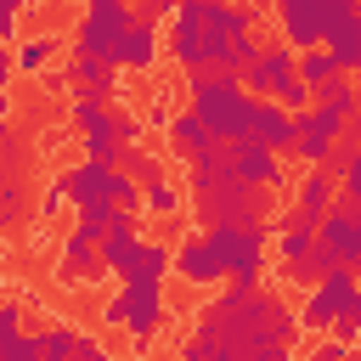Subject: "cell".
Wrapping results in <instances>:
<instances>
[{
    "label": "cell",
    "instance_id": "obj_1",
    "mask_svg": "<svg viewBox=\"0 0 361 361\" xmlns=\"http://www.w3.org/2000/svg\"><path fill=\"white\" fill-rule=\"evenodd\" d=\"M299 310L265 288H226L197 310V333L180 344V361H293Z\"/></svg>",
    "mask_w": 361,
    "mask_h": 361
},
{
    "label": "cell",
    "instance_id": "obj_2",
    "mask_svg": "<svg viewBox=\"0 0 361 361\" xmlns=\"http://www.w3.org/2000/svg\"><path fill=\"white\" fill-rule=\"evenodd\" d=\"M186 102H192V113L209 124V135H214V141L237 147V141H248V135H254V107H259V102L248 96L243 73H220V68L192 73V79H186Z\"/></svg>",
    "mask_w": 361,
    "mask_h": 361
},
{
    "label": "cell",
    "instance_id": "obj_3",
    "mask_svg": "<svg viewBox=\"0 0 361 361\" xmlns=\"http://www.w3.org/2000/svg\"><path fill=\"white\" fill-rule=\"evenodd\" d=\"M271 203H276L271 186H254L243 175H231L214 192H197V220H203V231H214V226H265Z\"/></svg>",
    "mask_w": 361,
    "mask_h": 361
},
{
    "label": "cell",
    "instance_id": "obj_4",
    "mask_svg": "<svg viewBox=\"0 0 361 361\" xmlns=\"http://www.w3.org/2000/svg\"><path fill=\"white\" fill-rule=\"evenodd\" d=\"M164 316H169V305H164V282H118V293L102 305V322L124 327L130 344H135V355L152 344V333L164 327Z\"/></svg>",
    "mask_w": 361,
    "mask_h": 361
},
{
    "label": "cell",
    "instance_id": "obj_5",
    "mask_svg": "<svg viewBox=\"0 0 361 361\" xmlns=\"http://www.w3.org/2000/svg\"><path fill=\"white\" fill-rule=\"evenodd\" d=\"M135 23H141V6H130V0H102V6H90V11H79V23H73V51H90V56L118 62V51H124V39H130Z\"/></svg>",
    "mask_w": 361,
    "mask_h": 361
},
{
    "label": "cell",
    "instance_id": "obj_6",
    "mask_svg": "<svg viewBox=\"0 0 361 361\" xmlns=\"http://www.w3.org/2000/svg\"><path fill=\"white\" fill-rule=\"evenodd\" d=\"M203 237L220 248V259H226L237 288H259V271H265V254H271V231L265 226H214Z\"/></svg>",
    "mask_w": 361,
    "mask_h": 361
},
{
    "label": "cell",
    "instance_id": "obj_7",
    "mask_svg": "<svg viewBox=\"0 0 361 361\" xmlns=\"http://www.w3.org/2000/svg\"><path fill=\"white\" fill-rule=\"evenodd\" d=\"M164 56H175L186 79L209 68V28H203V6H197V0H180V11L169 17V28H164Z\"/></svg>",
    "mask_w": 361,
    "mask_h": 361
},
{
    "label": "cell",
    "instance_id": "obj_8",
    "mask_svg": "<svg viewBox=\"0 0 361 361\" xmlns=\"http://www.w3.org/2000/svg\"><path fill=\"white\" fill-rule=\"evenodd\" d=\"M355 288H361L355 271H327V276L299 299V327H310V333H333V322H338V310L350 305Z\"/></svg>",
    "mask_w": 361,
    "mask_h": 361
},
{
    "label": "cell",
    "instance_id": "obj_9",
    "mask_svg": "<svg viewBox=\"0 0 361 361\" xmlns=\"http://www.w3.org/2000/svg\"><path fill=\"white\" fill-rule=\"evenodd\" d=\"M56 288H68V293H79V288H96L107 271H102V243H90L85 231H68V243H62V254H56Z\"/></svg>",
    "mask_w": 361,
    "mask_h": 361
},
{
    "label": "cell",
    "instance_id": "obj_10",
    "mask_svg": "<svg viewBox=\"0 0 361 361\" xmlns=\"http://www.w3.org/2000/svg\"><path fill=\"white\" fill-rule=\"evenodd\" d=\"M288 79H299V51H293V45H265V51L254 56V68L243 73V85H248L254 102H271Z\"/></svg>",
    "mask_w": 361,
    "mask_h": 361
},
{
    "label": "cell",
    "instance_id": "obj_11",
    "mask_svg": "<svg viewBox=\"0 0 361 361\" xmlns=\"http://www.w3.org/2000/svg\"><path fill=\"white\" fill-rule=\"evenodd\" d=\"M316 237H322V243H327L350 271H361V209H355V203H344V197H338V203L322 214Z\"/></svg>",
    "mask_w": 361,
    "mask_h": 361
},
{
    "label": "cell",
    "instance_id": "obj_12",
    "mask_svg": "<svg viewBox=\"0 0 361 361\" xmlns=\"http://www.w3.org/2000/svg\"><path fill=\"white\" fill-rule=\"evenodd\" d=\"M68 90H73V96H90V102H113V96H118V62L90 56V51H73V62H68Z\"/></svg>",
    "mask_w": 361,
    "mask_h": 361
},
{
    "label": "cell",
    "instance_id": "obj_13",
    "mask_svg": "<svg viewBox=\"0 0 361 361\" xmlns=\"http://www.w3.org/2000/svg\"><path fill=\"white\" fill-rule=\"evenodd\" d=\"M175 271H180V282L186 288H220L231 271H226V259H220V248L209 243V237H192V243H180L175 248Z\"/></svg>",
    "mask_w": 361,
    "mask_h": 361
},
{
    "label": "cell",
    "instance_id": "obj_14",
    "mask_svg": "<svg viewBox=\"0 0 361 361\" xmlns=\"http://www.w3.org/2000/svg\"><path fill=\"white\" fill-rule=\"evenodd\" d=\"M141 243H147V237H141V214H130V209H124V214L113 220V231L102 237V271L124 282V276H130V265H135V254H141Z\"/></svg>",
    "mask_w": 361,
    "mask_h": 361
},
{
    "label": "cell",
    "instance_id": "obj_15",
    "mask_svg": "<svg viewBox=\"0 0 361 361\" xmlns=\"http://www.w3.org/2000/svg\"><path fill=\"white\" fill-rule=\"evenodd\" d=\"M248 141H259V147H271L276 158H288L293 147H299V118L288 113V107H276V102H259L254 107V135Z\"/></svg>",
    "mask_w": 361,
    "mask_h": 361
},
{
    "label": "cell",
    "instance_id": "obj_16",
    "mask_svg": "<svg viewBox=\"0 0 361 361\" xmlns=\"http://www.w3.org/2000/svg\"><path fill=\"white\" fill-rule=\"evenodd\" d=\"M231 164H237V175H243V180H254V186H271V192H282V186H288L282 158H276L271 147H259V141H237V147H231Z\"/></svg>",
    "mask_w": 361,
    "mask_h": 361
},
{
    "label": "cell",
    "instance_id": "obj_17",
    "mask_svg": "<svg viewBox=\"0 0 361 361\" xmlns=\"http://www.w3.org/2000/svg\"><path fill=\"white\" fill-rule=\"evenodd\" d=\"M254 17H259V6H243V0H214V6H203L209 39H248V34H254Z\"/></svg>",
    "mask_w": 361,
    "mask_h": 361
},
{
    "label": "cell",
    "instance_id": "obj_18",
    "mask_svg": "<svg viewBox=\"0 0 361 361\" xmlns=\"http://www.w3.org/2000/svg\"><path fill=\"white\" fill-rule=\"evenodd\" d=\"M158 56H164V34H158V23H135L130 39H124V51H118V68H130V73H152Z\"/></svg>",
    "mask_w": 361,
    "mask_h": 361
},
{
    "label": "cell",
    "instance_id": "obj_19",
    "mask_svg": "<svg viewBox=\"0 0 361 361\" xmlns=\"http://www.w3.org/2000/svg\"><path fill=\"white\" fill-rule=\"evenodd\" d=\"M231 175H237V164H231V147H226V141H214L209 152H197V158L186 164L192 192H214V186H226Z\"/></svg>",
    "mask_w": 361,
    "mask_h": 361
},
{
    "label": "cell",
    "instance_id": "obj_20",
    "mask_svg": "<svg viewBox=\"0 0 361 361\" xmlns=\"http://www.w3.org/2000/svg\"><path fill=\"white\" fill-rule=\"evenodd\" d=\"M333 203H338V180H333L327 169H305V175H299V197H293V209L310 214V220L322 226V214H327Z\"/></svg>",
    "mask_w": 361,
    "mask_h": 361
},
{
    "label": "cell",
    "instance_id": "obj_21",
    "mask_svg": "<svg viewBox=\"0 0 361 361\" xmlns=\"http://www.w3.org/2000/svg\"><path fill=\"white\" fill-rule=\"evenodd\" d=\"M68 124H73V135H79V141H85V135H118V107L90 102V96H73Z\"/></svg>",
    "mask_w": 361,
    "mask_h": 361
},
{
    "label": "cell",
    "instance_id": "obj_22",
    "mask_svg": "<svg viewBox=\"0 0 361 361\" xmlns=\"http://www.w3.org/2000/svg\"><path fill=\"white\" fill-rule=\"evenodd\" d=\"M214 147V135H209V124L186 107V113H175V124H169V152L180 158V164H192L197 152H209Z\"/></svg>",
    "mask_w": 361,
    "mask_h": 361
},
{
    "label": "cell",
    "instance_id": "obj_23",
    "mask_svg": "<svg viewBox=\"0 0 361 361\" xmlns=\"http://www.w3.org/2000/svg\"><path fill=\"white\" fill-rule=\"evenodd\" d=\"M169 271H175V248L169 243H141V254H135L124 282H164Z\"/></svg>",
    "mask_w": 361,
    "mask_h": 361
},
{
    "label": "cell",
    "instance_id": "obj_24",
    "mask_svg": "<svg viewBox=\"0 0 361 361\" xmlns=\"http://www.w3.org/2000/svg\"><path fill=\"white\" fill-rule=\"evenodd\" d=\"M355 102H361V79H350V73H338V79H327L316 90V107H327L338 118H355Z\"/></svg>",
    "mask_w": 361,
    "mask_h": 361
},
{
    "label": "cell",
    "instance_id": "obj_25",
    "mask_svg": "<svg viewBox=\"0 0 361 361\" xmlns=\"http://www.w3.org/2000/svg\"><path fill=\"white\" fill-rule=\"evenodd\" d=\"M56 34H34V39H23L17 51H11V62H17V73H45L51 68V56H56Z\"/></svg>",
    "mask_w": 361,
    "mask_h": 361
},
{
    "label": "cell",
    "instance_id": "obj_26",
    "mask_svg": "<svg viewBox=\"0 0 361 361\" xmlns=\"http://www.w3.org/2000/svg\"><path fill=\"white\" fill-rule=\"evenodd\" d=\"M344 68H338V56L327 51V45H316V51H299V79L310 85V90H322L327 79H338Z\"/></svg>",
    "mask_w": 361,
    "mask_h": 361
},
{
    "label": "cell",
    "instance_id": "obj_27",
    "mask_svg": "<svg viewBox=\"0 0 361 361\" xmlns=\"http://www.w3.org/2000/svg\"><path fill=\"white\" fill-rule=\"evenodd\" d=\"M361 17V0H316V34H322V45L344 28V23H355Z\"/></svg>",
    "mask_w": 361,
    "mask_h": 361
},
{
    "label": "cell",
    "instance_id": "obj_28",
    "mask_svg": "<svg viewBox=\"0 0 361 361\" xmlns=\"http://www.w3.org/2000/svg\"><path fill=\"white\" fill-rule=\"evenodd\" d=\"M327 51L338 56V68H344L350 79H361V17H355V23H344V28L327 39Z\"/></svg>",
    "mask_w": 361,
    "mask_h": 361
},
{
    "label": "cell",
    "instance_id": "obj_29",
    "mask_svg": "<svg viewBox=\"0 0 361 361\" xmlns=\"http://www.w3.org/2000/svg\"><path fill=\"white\" fill-rule=\"evenodd\" d=\"M124 175H130L141 192H147V186H158V180H169V175H164V158H158V152H147V147H130V158H124Z\"/></svg>",
    "mask_w": 361,
    "mask_h": 361
},
{
    "label": "cell",
    "instance_id": "obj_30",
    "mask_svg": "<svg viewBox=\"0 0 361 361\" xmlns=\"http://www.w3.org/2000/svg\"><path fill=\"white\" fill-rule=\"evenodd\" d=\"M79 327H45L39 333V361H73L79 355Z\"/></svg>",
    "mask_w": 361,
    "mask_h": 361
},
{
    "label": "cell",
    "instance_id": "obj_31",
    "mask_svg": "<svg viewBox=\"0 0 361 361\" xmlns=\"http://www.w3.org/2000/svg\"><path fill=\"white\" fill-rule=\"evenodd\" d=\"M79 147H85L90 164H113V169H124V158H130V147H124L118 135H85Z\"/></svg>",
    "mask_w": 361,
    "mask_h": 361
},
{
    "label": "cell",
    "instance_id": "obj_32",
    "mask_svg": "<svg viewBox=\"0 0 361 361\" xmlns=\"http://www.w3.org/2000/svg\"><path fill=\"white\" fill-rule=\"evenodd\" d=\"M141 214H180V192H175V180L147 186V192H141Z\"/></svg>",
    "mask_w": 361,
    "mask_h": 361
},
{
    "label": "cell",
    "instance_id": "obj_33",
    "mask_svg": "<svg viewBox=\"0 0 361 361\" xmlns=\"http://www.w3.org/2000/svg\"><path fill=\"white\" fill-rule=\"evenodd\" d=\"M327 338H344V344H361V288L350 293V305L338 310V322H333V333Z\"/></svg>",
    "mask_w": 361,
    "mask_h": 361
},
{
    "label": "cell",
    "instance_id": "obj_34",
    "mask_svg": "<svg viewBox=\"0 0 361 361\" xmlns=\"http://www.w3.org/2000/svg\"><path fill=\"white\" fill-rule=\"evenodd\" d=\"M0 361H39V333H11V338H0Z\"/></svg>",
    "mask_w": 361,
    "mask_h": 361
},
{
    "label": "cell",
    "instance_id": "obj_35",
    "mask_svg": "<svg viewBox=\"0 0 361 361\" xmlns=\"http://www.w3.org/2000/svg\"><path fill=\"white\" fill-rule=\"evenodd\" d=\"M73 203V192H68V180L56 175V180H45V192H39V220H51V214H62Z\"/></svg>",
    "mask_w": 361,
    "mask_h": 361
},
{
    "label": "cell",
    "instance_id": "obj_36",
    "mask_svg": "<svg viewBox=\"0 0 361 361\" xmlns=\"http://www.w3.org/2000/svg\"><path fill=\"white\" fill-rule=\"evenodd\" d=\"M23 6L28 0H0V39L6 45H23Z\"/></svg>",
    "mask_w": 361,
    "mask_h": 361
},
{
    "label": "cell",
    "instance_id": "obj_37",
    "mask_svg": "<svg viewBox=\"0 0 361 361\" xmlns=\"http://www.w3.org/2000/svg\"><path fill=\"white\" fill-rule=\"evenodd\" d=\"M17 214H23V180H0V220L17 226Z\"/></svg>",
    "mask_w": 361,
    "mask_h": 361
},
{
    "label": "cell",
    "instance_id": "obj_38",
    "mask_svg": "<svg viewBox=\"0 0 361 361\" xmlns=\"http://www.w3.org/2000/svg\"><path fill=\"white\" fill-rule=\"evenodd\" d=\"M338 197H344V203H355V209H361V152H355V164H350V169H344V180H338Z\"/></svg>",
    "mask_w": 361,
    "mask_h": 361
},
{
    "label": "cell",
    "instance_id": "obj_39",
    "mask_svg": "<svg viewBox=\"0 0 361 361\" xmlns=\"http://www.w3.org/2000/svg\"><path fill=\"white\" fill-rule=\"evenodd\" d=\"M350 350H355V344H344V338H327V344H316L305 361H350Z\"/></svg>",
    "mask_w": 361,
    "mask_h": 361
},
{
    "label": "cell",
    "instance_id": "obj_40",
    "mask_svg": "<svg viewBox=\"0 0 361 361\" xmlns=\"http://www.w3.org/2000/svg\"><path fill=\"white\" fill-rule=\"evenodd\" d=\"M11 333H23V305H17V299L0 305V338H11Z\"/></svg>",
    "mask_w": 361,
    "mask_h": 361
},
{
    "label": "cell",
    "instance_id": "obj_41",
    "mask_svg": "<svg viewBox=\"0 0 361 361\" xmlns=\"http://www.w3.org/2000/svg\"><path fill=\"white\" fill-rule=\"evenodd\" d=\"M180 0H141V23H158V17H175Z\"/></svg>",
    "mask_w": 361,
    "mask_h": 361
},
{
    "label": "cell",
    "instance_id": "obj_42",
    "mask_svg": "<svg viewBox=\"0 0 361 361\" xmlns=\"http://www.w3.org/2000/svg\"><path fill=\"white\" fill-rule=\"evenodd\" d=\"M169 124H175L169 102H152V107H147V130H164V135H169Z\"/></svg>",
    "mask_w": 361,
    "mask_h": 361
},
{
    "label": "cell",
    "instance_id": "obj_43",
    "mask_svg": "<svg viewBox=\"0 0 361 361\" xmlns=\"http://www.w3.org/2000/svg\"><path fill=\"white\" fill-rule=\"evenodd\" d=\"M73 361H113V355H107V350H102V344H96L90 333H85V338H79V355H73Z\"/></svg>",
    "mask_w": 361,
    "mask_h": 361
},
{
    "label": "cell",
    "instance_id": "obj_44",
    "mask_svg": "<svg viewBox=\"0 0 361 361\" xmlns=\"http://www.w3.org/2000/svg\"><path fill=\"white\" fill-rule=\"evenodd\" d=\"M73 6H79V11H90V6H102V0H73Z\"/></svg>",
    "mask_w": 361,
    "mask_h": 361
},
{
    "label": "cell",
    "instance_id": "obj_45",
    "mask_svg": "<svg viewBox=\"0 0 361 361\" xmlns=\"http://www.w3.org/2000/svg\"><path fill=\"white\" fill-rule=\"evenodd\" d=\"M350 124H361V102H355V118H350Z\"/></svg>",
    "mask_w": 361,
    "mask_h": 361
}]
</instances>
